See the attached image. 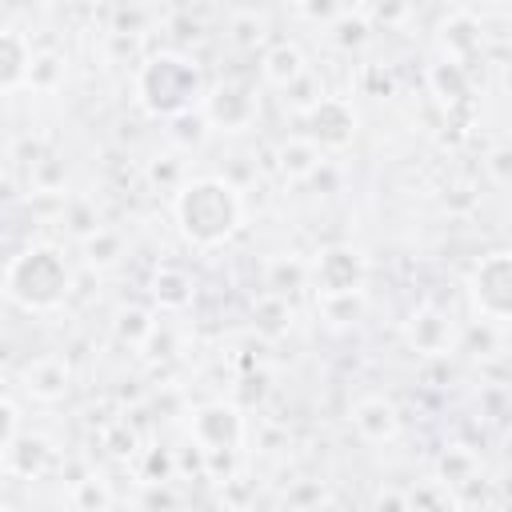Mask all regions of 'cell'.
Instances as JSON below:
<instances>
[{"label":"cell","mask_w":512,"mask_h":512,"mask_svg":"<svg viewBox=\"0 0 512 512\" xmlns=\"http://www.w3.org/2000/svg\"><path fill=\"white\" fill-rule=\"evenodd\" d=\"M172 216L192 248H216L240 232L244 200L240 188L224 176H192L172 196Z\"/></svg>","instance_id":"obj_1"},{"label":"cell","mask_w":512,"mask_h":512,"mask_svg":"<svg viewBox=\"0 0 512 512\" xmlns=\"http://www.w3.org/2000/svg\"><path fill=\"white\" fill-rule=\"evenodd\" d=\"M0 288L24 312H52L72 292V268L56 244H28L4 264Z\"/></svg>","instance_id":"obj_2"},{"label":"cell","mask_w":512,"mask_h":512,"mask_svg":"<svg viewBox=\"0 0 512 512\" xmlns=\"http://www.w3.org/2000/svg\"><path fill=\"white\" fill-rule=\"evenodd\" d=\"M136 104L148 116H180L188 108L200 104L204 84H200V68L184 56V52H152L140 68H136Z\"/></svg>","instance_id":"obj_3"},{"label":"cell","mask_w":512,"mask_h":512,"mask_svg":"<svg viewBox=\"0 0 512 512\" xmlns=\"http://www.w3.org/2000/svg\"><path fill=\"white\" fill-rule=\"evenodd\" d=\"M200 116L208 124V132H248L256 120H260V96H256V84L240 80V76H228V80H216L212 88H204L200 96Z\"/></svg>","instance_id":"obj_4"},{"label":"cell","mask_w":512,"mask_h":512,"mask_svg":"<svg viewBox=\"0 0 512 512\" xmlns=\"http://www.w3.org/2000/svg\"><path fill=\"white\" fill-rule=\"evenodd\" d=\"M364 280H368V260L352 244H328L308 264V284L316 288L320 300L360 296L364 292Z\"/></svg>","instance_id":"obj_5"},{"label":"cell","mask_w":512,"mask_h":512,"mask_svg":"<svg viewBox=\"0 0 512 512\" xmlns=\"http://www.w3.org/2000/svg\"><path fill=\"white\" fill-rule=\"evenodd\" d=\"M468 300H472L476 316H484L492 324H504L512 316V256L504 248L476 260V268L468 276Z\"/></svg>","instance_id":"obj_6"},{"label":"cell","mask_w":512,"mask_h":512,"mask_svg":"<svg viewBox=\"0 0 512 512\" xmlns=\"http://www.w3.org/2000/svg\"><path fill=\"white\" fill-rule=\"evenodd\" d=\"M356 108L348 96H324L308 116H304V136L320 148V152H336V148H348L356 140Z\"/></svg>","instance_id":"obj_7"},{"label":"cell","mask_w":512,"mask_h":512,"mask_svg":"<svg viewBox=\"0 0 512 512\" xmlns=\"http://www.w3.org/2000/svg\"><path fill=\"white\" fill-rule=\"evenodd\" d=\"M188 432H192L200 452H236L240 440H244V416H240L236 404L212 400V404H200L192 412Z\"/></svg>","instance_id":"obj_8"},{"label":"cell","mask_w":512,"mask_h":512,"mask_svg":"<svg viewBox=\"0 0 512 512\" xmlns=\"http://www.w3.org/2000/svg\"><path fill=\"white\" fill-rule=\"evenodd\" d=\"M404 340L412 352H420L428 360H444L456 348V324L436 304H420L404 324Z\"/></svg>","instance_id":"obj_9"},{"label":"cell","mask_w":512,"mask_h":512,"mask_svg":"<svg viewBox=\"0 0 512 512\" xmlns=\"http://www.w3.org/2000/svg\"><path fill=\"white\" fill-rule=\"evenodd\" d=\"M20 384L28 396L44 400V404H56L68 396L72 388V364L60 356V352H40L32 356L24 368H20Z\"/></svg>","instance_id":"obj_10"},{"label":"cell","mask_w":512,"mask_h":512,"mask_svg":"<svg viewBox=\"0 0 512 512\" xmlns=\"http://www.w3.org/2000/svg\"><path fill=\"white\" fill-rule=\"evenodd\" d=\"M348 420H352V428H356V436L364 444H392L400 436V408L388 396H380V392L360 396L352 404Z\"/></svg>","instance_id":"obj_11"},{"label":"cell","mask_w":512,"mask_h":512,"mask_svg":"<svg viewBox=\"0 0 512 512\" xmlns=\"http://www.w3.org/2000/svg\"><path fill=\"white\" fill-rule=\"evenodd\" d=\"M0 456H4V468L12 476H20V480H36L56 464V448L40 432H16V440Z\"/></svg>","instance_id":"obj_12"},{"label":"cell","mask_w":512,"mask_h":512,"mask_svg":"<svg viewBox=\"0 0 512 512\" xmlns=\"http://www.w3.org/2000/svg\"><path fill=\"white\" fill-rule=\"evenodd\" d=\"M308 72V56H304V48L300 44H292V40H272L268 48H264V56H260V76H264V84H272V88H292L300 76Z\"/></svg>","instance_id":"obj_13"},{"label":"cell","mask_w":512,"mask_h":512,"mask_svg":"<svg viewBox=\"0 0 512 512\" xmlns=\"http://www.w3.org/2000/svg\"><path fill=\"white\" fill-rule=\"evenodd\" d=\"M480 32H484L480 20H476L468 8H456V12L440 24V60L464 68V60L480 48Z\"/></svg>","instance_id":"obj_14"},{"label":"cell","mask_w":512,"mask_h":512,"mask_svg":"<svg viewBox=\"0 0 512 512\" xmlns=\"http://www.w3.org/2000/svg\"><path fill=\"white\" fill-rule=\"evenodd\" d=\"M28 64H32V44L20 28L0 24V92H12L28 80Z\"/></svg>","instance_id":"obj_15"},{"label":"cell","mask_w":512,"mask_h":512,"mask_svg":"<svg viewBox=\"0 0 512 512\" xmlns=\"http://www.w3.org/2000/svg\"><path fill=\"white\" fill-rule=\"evenodd\" d=\"M148 296H152L160 308L180 312V308L192 304V296H196V280H192L180 264H160V268L152 272V280H148Z\"/></svg>","instance_id":"obj_16"},{"label":"cell","mask_w":512,"mask_h":512,"mask_svg":"<svg viewBox=\"0 0 512 512\" xmlns=\"http://www.w3.org/2000/svg\"><path fill=\"white\" fill-rule=\"evenodd\" d=\"M320 164H324V152H320L304 132L280 140V148H276V168H280L288 180H308V176L320 172Z\"/></svg>","instance_id":"obj_17"},{"label":"cell","mask_w":512,"mask_h":512,"mask_svg":"<svg viewBox=\"0 0 512 512\" xmlns=\"http://www.w3.org/2000/svg\"><path fill=\"white\" fill-rule=\"evenodd\" d=\"M292 320H296L292 300L272 296V292H260V296H256V304H252V328H256V336L280 340V336H288Z\"/></svg>","instance_id":"obj_18"},{"label":"cell","mask_w":512,"mask_h":512,"mask_svg":"<svg viewBox=\"0 0 512 512\" xmlns=\"http://www.w3.org/2000/svg\"><path fill=\"white\" fill-rule=\"evenodd\" d=\"M428 84H432L436 100H440L448 112H452V108H460V104L468 100V72H464L460 64L436 60V64L428 68Z\"/></svg>","instance_id":"obj_19"},{"label":"cell","mask_w":512,"mask_h":512,"mask_svg":"<svg viewBox=\"0 0 512 512\" xmlns=\"http://www.w3.org/2000/svg\"><path fill=\"white\" fill-rule=\"evenodd\" d=\"M476 468H480V460H476V452H468L464 444H448L440 456H436V484H444V488H460V484H468V480H476Z\"/></svg>","instance_id":"obj_20"},{"label":"cell","mask_w":512,"mask_h":512,"mask_svg":"<svg viewBox=\"0 0 512 512\" xmlns=\"http://www.w3.org/2000/svg\"><path fill=\"white\" fill-rule=\"evenodd\" d=\"M80 252H84V260H88V268H112V264H120V256H124V236L116 232V228H96L92 236H84L80 240Z\"/></svg>","instance_id":"obj_21"},{"label":"cell","mask_w":512,"mask_h":512,"mask_svg":"<svg viewBox=\"0 0 512 512\" xmlns=\"http://www.w3.org/2000/svg\"><path fill=\"white\" fill-rule=\"evenodd\" d=\"M368 32H372V24H368L364 8H340V16L328 24V36L336 48H360L368 40Z\"/></svg>","instance_id":"obj_22"},{"label":"cell","mask_w":512,"mask_h":512,"mask_svg":"<svg viewBox=\"0 0 512 512\" xmlns=\"http://www.w3.org/2000/svg\"><path fill=\"white\" fill-rule=\"evenodd\" d=\"M168 140H172L180 152H192V148H200V144L208 140V124H204L200 108H188V112L172 116V120H168Z\"/></svg>","instance_id":"obj_23"},{"label":"cell","mask_w":512,"mask_h":512,"mask_svg":"<svg viewBox=\"0 0 512 512\" xmlns=\"http://www.w3.org/2000/svg\"><path fill=\"white\" fill-rule=\"evenodd\" d=\"M112 332H116L124 344H144V340L156 332V320H152V312H148V308L128 304V308H120V312H116Z\"/></svg>","instance_id":"obj_24"},{"label":"cell","mask_w":512,"mask_h":512,"mask_svg":"<svg viewBox=\"0 0 512 512\" xmlns=\"http://www.w3.org/2000/svg\"><path fill=\"white\" fill-rule=\"evenodd\" d=\"M308 284V264H288V260H272V268H268V280H264V292H272V296H292L296 288H304Z\"/></svg>","instance_id":"obj_25"},{"label":"cell","mask_w":512,"mask_h":512,"mask_svg":"<svg viewBox=\"0 0 512 512\" xmlns=\"http://www.w3.org/2000/svg\"><path fill=\"white\" fill-rule=\"evenodd\" d=\"M184 180H188V176H184V160H180L176 152H164V156H152V160H148V184H152V188L176 196Z\"/></svg>","instance_id":"obj_26"},{"label":"cell","mask_w":512,"mask_h":512,"mask_svg":"<svg viewBox=\"0 0 512 512\" xmlns=\"http://www.w3.org/2000/svg\"><path fill=\"white\" fill-rule=\"evenodd\" d=\"M324 100V84H320V76L308 68L292 88H284V108H292V112H300V116H308L316 104Z\"/></svg>","instance_id":"obj_27"},{"label":"cell","mask_w":512,"mask_h":512,"mask_svg":"<svg viewBox=\"0 0 512 512\" xmlns=\"http://www.w3.org/2000/svg\"><path fill=\"white\" fill-rule=\"evenodd\" d=\"M404 500H408V512H456L452 488H444V484H420V488L404 492Z\"/></svg>","instance_id":"obj_28"},{"label":"cell","mask_w":512,"mask_h":512,"mask_svg":"<svg viewBox=\"0 0 512 512\" xmlns=\"http://www.w3.org/2000/svg\"><path fill=\"white\" fill-rule=\"evenodd\" d=\"M100 444H104L108 456H116V460H132V456L140 452V436H136V428H132L128 420H112V424L100 432Z\"/></svg>","instance_id":"obj_29"},{"label":"cell","mask_w":512,"mask_h":512,"mask_svg":"<svg viewBox=\"0 0 512 512\" xmlns=\"http://www.w3.org/2000/svg\"><path fill=\"white\" fill-rule=\"evenodd\" d=\"M64 80V56L56 52H32V64H28V80L32 88H56Z\"/></svg>","instance_id":"obj_30"},{"label":"cell","mask_w":512,"mask_h":512,"mask_svg":"<svg viewBox=\"0 0 512 512\" xmlns=\"http://www.w3.org/2000/svg\"><path fill=\"white\" fill-rule=\"evenodd\" d=\"M136 456L144 460V468H140L144 484H168L176 476V456L168 448H140Z\"/></svg>","instance_id":"obj_31"},{"label":"cell","mask_w":512,"mask_h":512,"mask_svg":"<svg viewBox=\"0 0 512 512\" xmlns=\"http://www.w3.org/2000/svg\"><path fill=\"white\" fill-rule=\"evenodd\" d=\"M108 484L100 480V476H84V480H76L72 484V504L80 508V512H104L108 508Z\"/></svg>","instance_id":"obj_32"},{"label":"cell","mask_w":512,"mask_h":512,"mask_svg":"<svg viewBox=\"0 0 512 512\" xmlns=\"http://www.w3.org/2000/svg\"><path fill=\"white\" fill-rule=\"evenodd\" d=\"M228 20H232V32H236V44H260L264 32H268V20L256 8H236Z\"/></svg>","instance_id":"obj_33"},{"label":"cell","mask_w":512,"mask_h":512,"mask_svg":"<svg viewBox=\"0 0 512 512\" xmlns=\"http://www.w3.org/2000/svg\"><path fill=\"white\" fill-rule=\"evenodd\" d=\"M136 512H180V496L172 484H144Z\"/></svg>","instance_id":"obj_34"},{"label":"cell","mask_w":512,"mask_h":512,"mask_svg":"<svg viewBox=\"0 0 512 512\" xmlns=\"http://www.w3.org/2000/svg\"><path fill=\"white\" fill-rule=\"evenodd\" d=\"M64 220H68V232H72L76 240H84V236H92V232L100 228L96 208H92L88 200H72V204L64 208Z\"/></svg>","instance_id":"obj_35"},{"label":"cell","mask_w":512,"mask_h":512,"mask_svg":"<svg viewBox=\"0 0 512 512\" xmlns=\"http://www.w3.org/2000/svg\"><path fill=\"white\" fill-rule=\"evenodd\" d=\"M320 312L332 320V324H348L364 312V292L360 296H336V300H320Z\"/></svg>","instance_id":"obj_36"},{"label":"cell","mask_w":512,"mask_h":512,"mask_svg":"<svg viewBox=\"0 0 512 512\" xmlns=\"http://www.w3.org/2000/svg\"><path fill=\"white\" fill-rule=\"evenodd\" d=\"M508 160H512L508 144H496V148L488 152V160H484V168H488V176H492L496 188H508Z\"/></svg>","instance_id":"obj_37"},{"label":"cell","mask_w":512,"mask_h":512,"mask_svg":"<svg viewBox=\"0 0 512 512\" xmlns=\"http://www.w3.org/2000/svg\"><path fill=\"white\" fill-rule=\"evenodd\" d=\"M16 432H20V412H16V404L8 396H0V452L16 440Z\"/></svg>","instance_id":"obj_38"},{"label":"cell","mask_w":512,"mask_h":512,"mask_svg":"<svg viewBox=\"0 0 512 512\" xmlns=\"http://www.w3.org/2000/svg\"><path fill=\"white\" fill-rule=\"evenodd\" d=\"M372 512H408V500L400 488H380L372 500Z\"/></svg>","instance_id":"obj_39"},{"label":"cell","mask_w":512,"mask_h":512,"mask_svg":"<svg viewBox=\"0 0 512 512\" xmlns=\"http://www.w3.org/2000/svg\"><path fill=\"white\" fill-rule=\"evenodd\" d=\"M0 512H12V508H8V504H0Z\"/></svg>","instance_id":"obj_40"}]
</instances>
